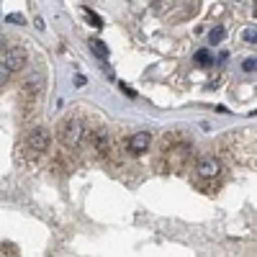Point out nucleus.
Instances as JSON below:
<instances>
[{"label":"nucleus","instance_id":"1","mask_svg":"<svg viewBox=\"0 0 257 257\" xmlns=\"http://www.w3.org/2000/svg\"><path fill=\"white\" fill-rule=\"evenodd\" d=\"M80 137H82V123L77 118H64L57 128V139L64 144V147H77L80 144Z\"/></svg>","mask_w":257,"mask_h":257},{"label":"nucleus","instance_id":"2","mask_svg":"<svg viewBox=\"0 0 257 257\" xmlns=\"http://www.w3.org/2000/svg\"><path fill=\"white\" fill-rule=\"evenodd\" d=\"M49 144H52V137H49L47 128H41V126L31 128L29 137H26V147L31 149L34 155H44L47 149H49Z\"/></svg>","mask_w":257,"mask_h":257},{"label":"nucleus","instance_id":"3","mask_svg":"<svg viewBox=\"0 0 257 257\" xmlns=\"http://www.w3.org/2000/svg\"><path fill=\"white\" fill-rule=\"evenodd\" d=\"M196 170H198V175H201L203 180H211V178H219L221 162H219L216 157H201L198 165H196Z\"/></svg>","mask_w":257,"mask_h":257},{"label":"nucleus","instance_id":"4","mask_svg":"<svg viewBox=\"0 0 257 257\" xmlns=\"http://www.w3.org/2000/svg\"><path fill=\"white\" fill-rule=\"evenodd\" d=\"M0 62H3L11 72H16V70H21V67H26V52L13 47V49H8V52L3 54V59H0Z\"/></svg>","mask_w":257,"mask_h":257},{"label":"nucleus","instance_id":"5","mask_svg":"<svg viewBox=\"0 0 257 257\" xmlns=\"http://www.w3.org/2000/svg\"><path fill=\"white\" fill-rule=\"evenodd\" d=\"M149 144H152V134L149 132H137L132 139H128V152L132 155H142L149 149Z\"/></svg>","mask_w":257,"mask_h":257},{"label":"nucleus","instance_id":"6","mask_svg":"<svg viewBox=\"0 0 257 257\" xmlns=\"http://www.w3.org/2000/svg\"><path fill=\"white\" fill-rule=\"evenodd\" d=\"M90 49H93V54H95V57L108 59V47H105L100 39H90Z\"/></svg>","mask_w":257,"mask_h":257},{"label":"nucleus","instance_id":"7","mask_svg":"<svg viewBox=\"0 0 257 257\" xmlns=\"http://www.w3.org/2000/svg\"><path fill=\"white\" fill-rule=\"evenodd\" d=\"M221 39H224V29H221V26L211 29V34H208V44H211V47H213V44H219Z\"/></svg>","mask_w":257,"mask_h":257},{"label":"nucleus","instance_id":"8","mask_svg":"<svg viewBox=\"0 0 257 257\" xmlns=\"http://www.w3.org/2000/svg\"><path fill=\"white\" fill-rule=\"evenodd\" d=\"M196 62H198V64H211V52H208V49L196 52Z\"/></svg>","mask_w":257,"mask_h":257},{"label":"nucleus","instance_id":"9","mask_svg":"<svg viewBox=\"0 0 257 257\" xmlns=\"http://www.w3.org/2000/svg\"><path fill=\"white\" fill-rule=\"evenodd\" d=\"M85 16H88V21H90V24H93L95 29H100V26H103V18H100L98 13H93V11H85Z\"/></svg>","mask_w":257,"mask_h":257},{"label":"nucleus","instance_id":"10","mask_svg":"<svg viewBox=\"0 0 257 257\" xmlns=\"http://www.w3.org/2000/svg\"><path fill=\"white\" fill-rule=\"evenodd\" d=\"M8 77H11V70L6 67V64H3V62H0V88H3V85L8 82Z\"/></svg>","mask_w":257,"mask_h":257},{"label":"nucleus","instance_id":"11","mask_svg":"<svg viewBox=\"0 0 257 257\" xmlns=\"http://www.w3.org/2000/svg\"><path fill=\"white\" fill-rule=\"evenodd\" d=\"M254 67H257V59H254V57L244 59V64H242V70H244V72H254Z\"/></svg>","mask_w":257,"mask_h":257},{"label":"nucleus","instance_id":"12","mask_svg":"<svg viewBox=\"0 0 257 257\" xmlns=\"http://www.w3.org/2000/svg\"><path fill=\"white\" fill-rule=\"evenodd\" d=\"M0 252H3V254H18L16 244H6V242H3V247H0Z\"/></svg>","mask_w":257,"mask_h":257},{"label":"nucleus","instance_id":"13","mask_svg":"<svg viewBox=\"0 0 257 257\" xmlns=\"http://www.w3.org/2000/svg\"><path fill=\"white\" fill-rule=\"evenodd\" d=\"M244 39H247V41H252V44H254V39H257L254 29H247V31H244Z\"/></svg>","mask_w":257,"mask_h":257},{"label":"nucleus","instance_id":"14","mask_svg":"<svg viewBox=\"0 0 257 257\" xmlns=\"http://www.w3.org/2000/svg\"><path fill=\"white\" fill-rule=\"evenodd\" d=\"M8 21H11V24H21V21H24V18H21L18 13H13V16H8Z\"/></svg>","mask_w":257,"mask_h":257},{"label":"nucleus","instance_id":"15","mask_svg":"<svg viewBox=\"0 0 257 257\" xmlns=\"http://www.w3.org/2000/svg\"><path fill=\"white\" fill-rule=\"evenodd\" d=\"M121 90H123L126 95H134V90H132V88H128V85H126V82H121Z\"/></svg>","mask_w":257,"mask_h":257}]
</instances>
